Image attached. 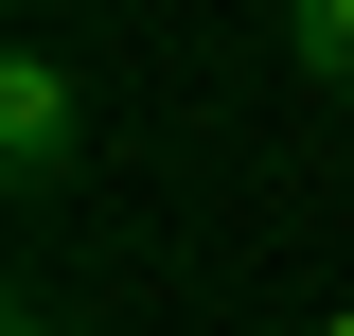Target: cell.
<instances>
[{"mask_svg":"<svg viewBox=\"0 0 354 336\" xmlns=\"http://www.w3.org/2000/svg\"><path fill=\"white\" fill-rule=\"evenodd\" d=\"M283 53H301V88L354 106V0H283Z\"/></svg>","mask_w":354,"mask_h":336,"instance_id":"2","label":"cell"},{"mask_svg":"<svg viewBox=\"0 0 354 336\" xmlns=\"http://www.w3.org/2000/svg\"><path fill=\"white\" fill-rule=\"evenodd\" d=\"M71 160H88L71 53H0V177H18V195H71Z\"/></svg>","mask_w":354,"mask_h":336,"instance_id":"1","label":"cell"},{"mask_svg":"<svg viewBox=\"0 0 354 336\" xmlns=\"http://www.w3.org/2000/svg\"><path fill=\"white\" fill-rule=\"evenodd\" d=\"M319 336H354V301H337V319H319Z\"/></svg>","mask_w":354,"mask_h":336,"instance_id":"3","label":"cell"}]
</instances>
